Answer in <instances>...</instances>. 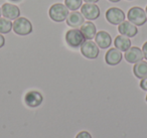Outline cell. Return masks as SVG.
I'll return each instance as SVG.
<instances>
[{
    "instance_id": "d6986e66",
    "label": "cell",
    "mask_w": 147,
    "mask_h": 138,
    "mask_svg": "<svg viewBox=\"0 0 147 138\" xmlns=\"http://www.w3.org/2000/svg\"><path fill=\"white\" fill-rule=\"evenodd\" d=\"M65 5L69 10L76 11L83 5V0H65Z\"/></svg>"
},
{
    "instance_id": "5b68a950",
    "label": "cell",
    "mask_w": 147,
    "mask_h": 138,
    "mask_svg": "<svg viewBox=\"0 0 147 138\" xmlns=\"http://www.w3.org/2000/svg\"><path fill=\"white\" fill-rule=\"evenodd\" d=\"M105 17H106L107 21L113 25H119L126 18L125 13L123 12L122 9L117 8V7H111V8H109L106 11Z\"/></svg>"
},
{
    "instance_id": "603a6c76",
    "label": "cell",
    "mask_w": 147,
    "mask_h": 138,
    "mask_svg": "<svg viewBox=\"0 0 147 138\" xmlns=\"http://www.w3.org/2000/svg\"><path fill=\"white\" fill-rule=\"evenodd\" d=\"M4 45H5V39H4V37L0 33V49L4 47Z\"/></svg>"
},
{
    "instance_id": "7a4b0ae2",
    "label": "cell",
    "mask_w": 147,
    "mask_h": 138,
    "mask_svg": "<svg viewBox=\"0 0 147 138\" xmlns=\"http://www.w3.org/2000/svg\"><path fill=\"white\" fill-rule=\"evenodd\" d=\"M127 18H128V20L130 22H132L136 26H141V25L146 23L147 15L143 8L138 6H134V7H131L128 10Z\"/></svg>"
},
{
    "instance_id": "7402d4cb",
    "label": "cell",
    "mask_w": 147,
    "mask_h": 138,
    "mask_svg": "<svg viewBox=\"0 0 147 138\" xmlns=\"http://www.w3.org/2000/svg\"><path fill=\"white\" fill-rule=\"evenodd\" d=\"M142 53H143V55H144L145 60L147 61V41L143 45L142 47Z\"/></svg>"
},
{
    "instance_id": "8992f818",
    "label": "cell",
    "mask_w": 147,
    "mask_h": 138,
    "mask_svg": "<svg viewBox=\"0 0 147 138\" xmlns=\"http://www.w3.org/2000/svg\"><path fill=\"white\" fill-rule=\"evenodd\" d=\"M81 53L87 59L95 60L98 57L100 49L96 43L92 41H85V43L81 45Z\"/></svg>"
},
{
    "instance_id": "277c9868",
    "label": "cell",
    "mask_w": 147,
    "mask_h": 138,
    "mask_svg": "<svg viewBox=\"0 0 147 138\" xmlns=\"http://www.w3.org/2000/svg\"><path fill=\"white\" fill-rule=\"evenodd\" d=\"M85 39H86L85 37L78 28L69 29L65 33V41L69 47H74V49L81 47V45L85 43Z\"/></svg>"
},
{
    "instance_id": "3957f363",
    "label": "cell",
    "mask_w": 147,
    "mask_h": 138,
    "mask_svg": "<svg viewBox=\"0 0 147 138\" xmlns=\"http://www.w3.org/2000/svg\"><path fill=\"white\" fill-rule=\"evenodd\" d=\"M12 29L17 35H28L32 32V24L25 17H18L14 20L12 25Z\"/></svg>"
},
{
    "instance_id": "9c48e42d",
    "label": "cell",
    "mask_w": 147,
    "mask_h": 138,
    "mask_svg": "<svg viewBox=\"0 0 147 138\" xmlns=\"http://www.w3.org/2000/svg\"><path fill=\"white\" fill-rule=\"evenodd\" d=\"M118 31L120 32V34L131 39V37H134L138 33V28H137L136 25L133 24L129 20H124L118 25Z\"/></svg>"
},
{
    "instance_id": "ffe728a7",
    "label": "cell",
    "mask_w": 147,
    "mask_h": 138,
    "mask_svg": "<svg viewBox=\"0 0 147 138\" xmlns=\"http://www.w3.org/2000/svg\"><path fill=\"white\" fill-rule=\"evenodd\" d=\"M76 138H92V136H91V134L88 131H81L78 133Z\"/></svg>"
},
{
    "instance_id": "4316f807",
    "label": "cell",
    "mask_w": 147,
    "mask_h": 138,
    "mask_svg": "<svg viewBox=\"0 0 147 138\" xmlns=\"http://www.w3.org/2000/svg\"><path fill=\"white\" fill-rule=\"evenodd\" d=\"M1 15H2V10H1V7H0V17H1Z\"/></svg>"
},
{
    "instance_id": "cb8c5ba5",
    "label": "cell",
    "mask_w": 147,
    "mask_h": 138,
    "mask_svg": "<svg viewBox=\"0 0 147 138\" xmlns=\"http://www.w3.org/2000/svg\"><path fill=\"white\" fill-rule=\"evenodd\" d=\"M83 1H85L86 3H97L99 0H83Z\"/></svg>"
},
{
    "instance_id": "f546056e",
    "label": "cell",
    "mask_w": 147,
    "mask_h": 138,
    "mask_svg": "<svg viewBox=\"0 0 147 138\" xmlns=\"http://www.w3.org/2000/svg\"><path fill=\"white\" fill-rule=\"evenodd\" d=\"M128 1H132V0H128Z\"/></svg>"
},
{
    "instance_id": "30bf717a",
    "label": "cell",
    "mask_w": 147,
    "mask_h": 138,
    "mask_svg": "<svg viewBox=\"0 0 147 138\" xmlns=\"http://www.w3.org/2000/svg\"><path fill=\"white\" fill-rule=\"evenodd\" d=\"M124 57L128 63L136 64L138 62L142 61L144 55H143L142 49H140L137 47H131L130 49L125 51Z\"/></svg>"
},
{
    "instance_id": "f1b7e54d",
    "label": "cell",
    "mask_w": 147,
    "mask_h": 138,
    "mask_svg": "<svg viewBox=\"0 0 147 138\" xmlns=\"http://www.w3.org/2000/svg\"><path fill=\"white\" fill-rule=\"evenodd\" d=\"M146 102H147V95H146Z\"/></svg>"
},
{
    "instance_id": "8fae6325",
    "label": "cell",
    "mask_w": 147,
    "mask_h": 138,
    "mask_svg": "<svg viewBox=\"0 0 147 138\" xmlns=\"http://www.w3.org/2000/svg\"><path fill=\"white\" fill-rule=\"evenodd\" d=\"M65 22L69 26L73 27V28H79L83 25V23L85 22V17L83 16V14L79 11H71L69 13Z\"/></svg>"
},
{
    "instance_id": "83f0119b",
    "label": "cell",
    "mask_w": 147,
    "mask_h": 138,
    "mask_svg": "<svg viewBox=\"0 0 147 138\" xmlns=\"http://www.w3.org/2000/svg\"><path fill=\"white\" fill-rule=\"evenodd\" d=\"M145 12H146V15H147V6H146V9H145Z\"/></svg>"
},
{
    "instance_id": "4fadbf2b",
    "label": "cell",
    "mask_w": 147,
    "mask_h": 138,
    "mask_svg": "<svg viewBox=\"0 0 147 138\" xmlns=\"http://www.w3.org/2000/svg\"><path fill=\"white\" fill-rule=\"evenodd\" d=\"M95 43L100 49H106L112 45V37L107 31L101 30L98 31L95 35Z\"/></svg>"
},
{
    "instance_id": "e0dca14e",
    "label": "cell",
    "mask_w": 147,
    "mask_h": 138,
    "mask_svg": "<svg viewBox=\"0 0 147 138\" xmlns=\"http://www.w3.org/2000/svg\"><path fill=\"white\" fill-rule=\"evenodd\" d=\"M133 73L138 79H143L147 77V62L140 61L136 63L133 67Z\"/></svg>"
},
{
    "instance_id": "2e32d148",
    "label": "cell",
    "mask_w": 147,
    "mask_h": 138,
    "mask_svg": "<svg viewBox=\"0 0 147 138\" xmlns=\"http://www.w3.org/2000/svg\"><path fill=\"white\" fill-rule=\"evenodd\" d=\"M114 45L116 49H118L121 51H126L131 47V41L129 37H125V35H118L116 37L114 41Z\"/></svg>"
},
{
    "instance_id": "ac0fdd59",
    "label": "cell",
    "mask_w": 147,
    "mask_h": 138,
    "mask_svg": "<svg viewBox=\"0 0 147 138\" xmlns=\"http://www.w3.org/2000/svg\"><path fill=\"white\" fill-rule=\"evenodd\" d=\"M13 22L11 20L5 18V17H0V33L1 34H6L12 30Z\"/></svg>"
},
{
    "instance_id": "44dd1931",
    "label": "cell",
    "mask_w": 147,
    "mask_h": 138,
    "mask_svg": "<svg viewBox=\"0 0 147 138\" xmlns=\"http://www.w3.org/2000/svg\"><path fill=\"white\" fill-rule=\"evenodd\" d=\"M140 88L144 91H147V77L143 78L141 79V82H140Z\"/></svg>"
},
{
    "instance_id": "6da1fadb",
    "label": "cell",
    "mask_w": 147,
    "mask_h": 138,
    "mask_svg": "<svg viewBox=\"0 0 147 138\" xmlns=\"http://www.w3.org/2000/svg\"><path fill=\"white\" fill-rule=\"evenodd\" d=\"M69 9L65 4L61 3H55L49 7V18L55 22H63L67 19L69 15Z\"/></svg>"
},
{
    "instance_id": "52a82bcc",
    "label": "cell",
    "mask_w": 147,
    "mask_h": 138,
    "mask_svg": "<svg viewBox=\"0 0 147 138\" xmlns=\"http://www.w3.org/2000/svg\"><path fill=\"white\" fill-rule=\"evenodd\" d=\"M81 13L88 20H95L100 16V8L96 3H85L81 6Z\"/></svg>"
},
{
    "instance_id": "9a60e30c",
    "label": "cell",
    "mask_w": 147,
    "mask_h": 138,
    "mask_svg": "<svg viewBox=\"0 0 147 138\" xmlns=\"http://www.w3.org/2000/svg\"><path fill=\"white\" fill-rule=\"evenodd\" d=\"M80 30L87 41H92L93 39H95V35L97 33L96 25L93 22H91V20L85 21L82 26H81Z\"/></svg>"
},
{
    "instance_id": "d4e9b609",
    "label": "cell",
    "mask_w": 147,
    "mask_h": 138,
    "mask_svg": "<svg viewBox=\"0 0 147 138\" xmlns=\"http://www.w3.org/2000/svg\"><path fill=\"white\" fill-rule=\"evenodd\" d=\"M9 1H11V2H13V3H19V2H21L22 0H9Z\"/></svg>"
},
{
    "instance_id": "484cf974",
    "label": "cell",
    "mask_w": 147,
    "mask_h": 138,
    "mask_svg": "<svg viewBox=\"0 0 147 138\" xmlns=\"http://www.w3.org/2000/svg\"><path fill=\"white\" fill-rule=\"evenodd\" d=\"M109 1H110V2H114V3H117V2H119V1H120V0H109Z\"/></svg>"
},
{
    "instance_id": "7c38bea8",
    "label": "cell",
    "mask_w": 147,
    "mask_h": 138,
    "mask_svg": "<svg viewBox=\"0 0 147 138\" xmlns=\"http://www.w3.org/2000/svg\"><path fill=\"white\" fill-rule=\"evenodd\" d=\"M24 101L28 107L36 108L41 105L43 101V97L39 92L37 91H30L25 95Z\"/></svg>"
},
{
    "instance_id": "ba28073f",
    "label": "cell",
    "mask_w": 147,
    "mask_h": 138,
    "mask_svg": "<svg viewBox=\"0 0 147 138\" xmlns=\"http://www.w3.org/2000/svg\"><path fill=\"white\" fill-rule=\"evenodd\" d=\"M1 10H2L3 17L9 20H15L20 15V9L18 8V6L11 3H4L1 7Z\"/></svg>"
},
{
    "instance_id": "5bb4252c",
    "label": "cell",
    "mask_w": 147,
    "mask_h": 138,
    "mask_svg": "<svg viewBox=\"0 0 147 138\" xmlns=\"http://www.w3.org/2000/svg\"><path fill=\"white\" fill-rule=\"evenodd\" d=\"M105 61L109 66H117L122 61V51L118 49H110L105 55Z\"/></svg>"
}]
</instances>
